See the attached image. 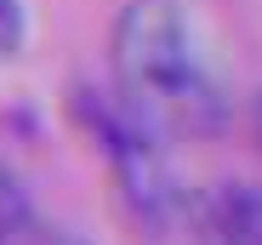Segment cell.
I'll return each mask as SVG.
<instances>
[{
	"mask_svg": "<svg viewBox=\"0 0 262 245\" xmlns=\"http://www.w3.org/2000/svg\"><path fill=\"white\" fill-rule=\"evenodd\" d=\"M108 63H114V103L160 143L211 137L228 126L223 74L205 57L183 0H125L108 34Z\"/></svg>",
	"mask_w": 262,
	"mask_h": 245,
	"instance_id": "cell-1",
	"label": "cell"
},
{
	"mask_svg": "<svg viewBox=\"0 0 262 245\" xmlns=\"http://www.w3.org/2000/svg\"><path fill=\"white\" fill-rule=\"evenodd\" d=\"M251 126H256V143H262V92H256V103H251Z\"/></svg>",
	"mask_w": 262,
	"mask_h": 245,
	"instance_id": "cell-6",
	"label": "cell"
},
{
	"mask_svg": "<svg viewBox=\"0 0 262 245\" xmlns=\"http://www.w3.org/2000/svg\"><path fill=\"white\" fill-rule=\"evenodd\" d=\"M23 245H85L80 234H69V228H57V222H46V217H40L34 228H29V239Z\"/></svg>",
	"mask_w": 262,
	"mask_h": 245,
	"instance_id": "cell-5",
	"label": "cell"
},
{
	"mask_svg": "<svg viewBox=\"0 0 262 245\" xmlns=\"http://www.w3.org/2000/svg\"><path fill=\"white\" fill-rule=\"evenodd\" d=\"M205 199H211L223 245H262V188L256 183H223Z\"/></svg>",
	"mask_w": 262,
	"mask_h": 245,
	"instance_id": "cell-2",
	"label": "cell"
},
{
	"mask_svg": "<svg viewBox=\"0 0 262 245\" xmlns=\"http://www.w3.org/2000/svg\"><path fill=\"white\" fill-rule=\"evenodd\" d=\"M23 46V0H0V63Z\"/></svg>",
	"mask_w": 262,
	"mask_h": 245,
	"instance_id": "cell-4",
	"label": "cell"
},
{
	"mask_svg": "<svg viewBox=\"0 0 262 245\" xmlns=\"http://www.w3.org/2000/svg\"><path fill=\"white\" fill-rule=\"evenodd\" d=\"M34 222H40V211H34L29 188L17 183L12 166H0V245H23Z\"/></svg>",
	"mask_w": 262,
	"mask_h": 245,
	"instance_id": "cell-3",
	"label": "cell"
}]
</instances>
